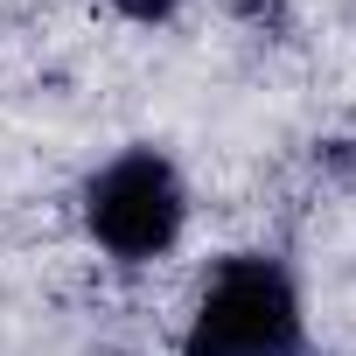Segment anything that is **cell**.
<instances>
[{
  "instance_id": "1",
  "label": "cell",
  "mask_w": 356,
  "mask_h": 356,
  "mask_svg": "<svg viewBox=\"0 0 356 356\" xmlns=\"http://www.w3.org/2000/svg\"><path fill=\"white\" fill-rule=\"evenodd\" d=\"M300 349H307L300 286L266 252L224 259L182 335V356H300Z\"/></svg>"
},
{
  "instance_id": "2",
  "label": "cell",
  "mask_w": 356,
  "mask_h": 356,
  "mask_svg": "<svg viewBox=\"0 0 356 356\" xmlns=\"http://www.w3.org/2000/svg\"><path fill=\"white\" fill-rule=\"evenodd\" d=\"M84 224L112 259L140 266V259L175 252V238L189 224V189H182V175H175L168 154L126 147L119 161H105L84 182Z\"/></svg>"
},
{
  "instance_id": "3",
  "label": "cell",
  "mask_w": 356,
  "mask_h": 356,
  "mask_svg": "<svg viewBox=\"0 0 356 356\" xmlns=\"http://www.w3.org/2000/svg\"><path fill=\"white\" fill-rule=\"evenodd\" d=\"M112 8H119L126 22H168L175 8H182V0H112Z\"/></svg>"
}]
</instances>
